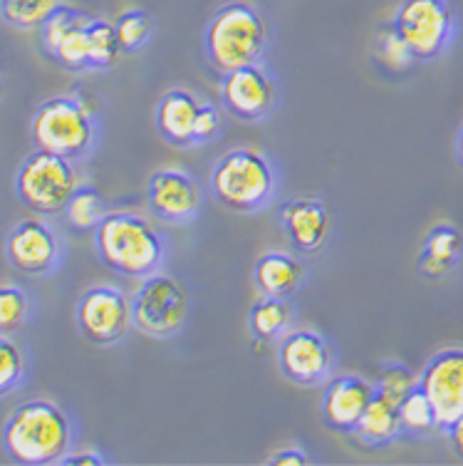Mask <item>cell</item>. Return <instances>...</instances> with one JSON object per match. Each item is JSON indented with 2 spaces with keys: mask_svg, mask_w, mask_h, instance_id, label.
<instances>
[{
  "mask_svg": "<svg viewBox=\"0 0 463 466\" xmlns=\"http://www.w3.org/2000/svg\"><path fill=\"white\" fill-rule=\"evenodd\" d=\"M92 233L99 260L125 279L144 280L166 266L169 243L144 216L109 211Z\"/></svg>",
  "mask_w": 463,
  "mask_h": 466,
  "instance_id": "6da1fadb",
  "label": "cell"
},
{
  "mask_svg": "<svg viewBox=\"0 0 463 466\" xmlns=\"http://www.w3.org/2000/svg\"><path fill=\"white\" fill-rule=\"evenodd\" d=\"M75 430L60 404L50 400L20 402L3 427V447L18 464H63L72 451Z\"/></svg>",
  "mask_w": 463,
  "mask_h": 466,
  "instance_id": "7a4b0ae2",
  "label": "cell"
},
{
  "mask_svg": "<svg viewBox=\"0 0 463 466\" xmlns=\"http://www.w3.org/2000/svg\"><path fill=\"white\" fill-rule=\"evenodd\" d=\"M270 47V30L260 10L243 0H233L216 10L204 30L206 63L218 75L243 65L263 63Z\"/></svg>",
  "mask_w": 463,
  "mask_h": 466,
  "instance_id": "3957f363",
  "label": "cell"
},
{
  "mask_svg": "<svg viewBox=\"0 0 463 466\" xmlns=\"http://www.w3.org/2000/svg\"><path fill=\"white\" fill-rule=\"evenodd\" d=\"M211 197L231 214H260L277 197V167L258 149H231L211 169Z\"/></svg>",
  "mask_w": 463,
  "mask_h": 466,
  "instance_id": "277c9868",
  "label": "cell"
},
{
  "mask_svg": "<svg viewBox=\"0 0 463 466\" xmlns=\"http://www.w3.org/2000/svg\"><path fill=\"white\" fill-rule=\"evenodd\" d=\"M97 137V115L82 107L75 95L45 99L30 119L33 147L70 162H80L95 152Z\"/></svg>",
  "mask_w": 463,
  "mask_h": 466,
  "instance_id": "5b68a950",
  "label": "cell"
},
{
  "mask_svg": "<svg viewBox=\"0 0 463 466\" xmlns=\"http://www.w3.org/2000/svg\"><path fill=\"white\" fill-rule=\"evenodd\" d=\"M392 27L417 63H434L448 53L458 35V15L448 0H401Z\"/></svg>",
  "mask_w": 463,
  "mask_h": 466,
  "instance_id": "8992f818",
  "label": "cell"
},
{
  "mask_svg": "<svg viewBox=\"0 0 463 466\" xmlns=\"http://www.w3.org/2000/svg\"><path fill=\"white\" fill-rule=\"evenodd\" d=\"M72 164L75 162L43 149L27 154L15 174V194L20 204L37 216L65 211L72 194L80 187V177Z\"/></svg>",
  "mask_w": 463,
  "mask_h": 466,
  "instance_id": "52a82bcc",
  "label": "cell"
},
{
  "mask_svg": "<svg viewBox=\"0 0 463 466\" xmlns=\"http://www.w3.org/2000/svg\"><path fill=\"white\" fill-rule=\"evenodd\" d=\"M191 300L184 286L169 273H154L142 280L132 298L134 330L154 340H174L186 330Z\"/></svg>",
  "mask_w": 463,
  "mask_h": 466,
  "instance_id": "ba28073f",
  "label": "cell"
},
{
  "mask_svg": "<svg viewBox=\"0 0 463 466\" xmlns=\"http://www.w3.org/2000/svg\"><path fill=\"white\" fill-rule=\"evenodd\" d=\"M221 105L233 119L266 122L280 107V85L263 63L243 65L221 75Z\"/></svg>",
  "mask_w": 463,
  "mask_h": 466,
  "instance_id": "9c48e42d",
  "label": "cell"
},
{
  "mask_svg": "<svg viewBox=\"0 0 463 466\" xmlns=\"http://www.w3.org/2000/svg\"><path fill=\"white\" fill-rule=\"evenodd\" d=\"M75 320L85 340L97 348H112L134 328L132 303L119 288L95 286L82 293Z\"/></svg>",
  "mask_w": 463,
  "mask_h": 466,
  "instance_id": "30bf717a",
  "label": "cell"
},
{
  "mask_svg": "<svg viewBox=\"0 0 463 466\" xmlns=\"http://www.w3.org/2000/svg\"><path fill=\"white\" fill-rule=\"evenodd\" d=\"M277 368L297 387L325 385L337 368V352L317 330H290L277 340Z\"/></svg>",
  "mask_w": 463,
  "mask_h": 466,
  "instance_id": "8fae6325",
  "label": "cell"
},
{
  "mask_svg": "<svg viewBox=\"0 0 463 466\" xmlns=\"http://www.w3.org/2000/svg\"><path fill=\"white\" fill-rule=\"evenodd\" d=\"M146 207L161 224L186 226L204 211V188L188 171L159 169L146 181Z\"/></svg>",
  "mask_w": 463,
  "mask_h": 466,
  "instance_id": "7c38bea8",
  "label": "cell"
},
{
  "mask_svg": "<svg viewBox=\"0 0 463 466\" xmlns=\"http://www.w3.org/2000/svg\"><path fill=\"white\" fill-rule=\"evenodd\" d=\"M5 258L23 276H50L63 260V243L50 224L40 218H23L10 228Z\"/></svg>",
  "mask_w": 463,
  "mask_h": 466,
  "instance_id": "4fadbf2b",
  "label": "cell"
},
{
  "mask_svg": "<svg viewBox=\"0 0 463 466\" xmlns=\"http://www.w3.org/2000/svg\"><path fill=\"white\" fill-rule=\"evenodd\" d=\"M417 385L437 410L438 427L463 414V348H444L421 368Z\"/></svg>",
  "mask_w": 463,
  "mask_h": 466,
  "instance_id": "5bb4252c",
  "label": "cell"
},
{
  "mask_svg": "<svg viewBox=\"0 0 463 466\" xmlns=\"http://www.w3.org/2000/svg\"><path fill=\"white\" fill-rule=\"evenodd\" d=\"M92 15L70 5H57L53 15L40 27V37L47 53L53 55L65 70H89L87 53V25Z\"/></svg>",
  "mask_w": 463,
  "mask_h": 466,
  "instance_id": "9a60e30c",
  "label": "cell"
},
{
  "mask_svg": "<svg viewBox=\"0 0 463 466\" xmlns=\"http://www.w3.org/2000/svg\"><path fill=\"white\" fill-rule=\"evenodd\" d=\"M375 382L359 375H332L325 382L320 414L322 421L339 434H355L367 407L375 400Z\"/></svg>",
  "mask_w": 463,
  "mask_h": 466,
  "instance_id": "2e32d148",
  "label": "cell"
},
{
  "mask_svg": "<svg viewBox=\"0 0 463 466\" xmlns=\"http://www.w3.org/2000/svg\"><path fill=\"white\" fill-rule=\"evenodd\" d=\"M280 226L297 253H317L332 231V214L320 198L300 197L280 204Z\"/></svg>",
  "mask_w": 463,
  "mask_h": 466,
  "instance_id": "e0dca14e",
  "label": "cell"
},
{
  "mask_svg": "<svg viewBox=\"0 0 463 466\" xmlns=\"http://www.w3.org/2000/svg\"><path fill=\"white\" fill-rule=\"evenodd\" d=\"M204 99L196 92L174 87L164 92L154 109V127L164 142L176 149L198 147V116Z\"/></svg>",
  "mask_w": 463,
  "mask_h": 466,
  "instance_id": "ac0fdd59",
  "label": "cell"
},
{
  "mask_svg": "<svg viewBox=\"0 0 463 466\" xmlns=\"http://www.w3.org/2000/svg\"><path fill=\"white\" fill-rule=\"evenodd\" d=\"M305 279V268L300 260L283 251L263 253L253 266V286L260 296L290 298L300 290Z\"/></svg>",
  "mask_w": 463,
  "mask_h": 466,
  "instance_id": "d6986e66",
  "label": "cell"
},
{
  "mask_svg": "<svg viewBox=\"0 0 463 466\" xmlns=\"http://www.w3.org/2000/svg\"><path fill=\"white\" fill-rule=\"evenodd\" d=\"M463 256V236L454 224H437L424 238L417 270L428 280L446 279Z\"/></svg>",
  "mask_w": 463,
  "mask_h": 466,
  "instance_id": "ffe728a7",
  "label": "cell"
},
{
  "mask_svg": "<svg viewBox=\"0 0 463 466\" xmlns=\"http://www.w3.org/2000/svg\"><path fill=\"white\" fill-rule=\"evenodd\" d=\"M355 437L369 449H387L389 444L401 440L404 434H401L399 404L375 392V400L367 407Z\"/></svg>",
  "mask_w": 463,
  "mask_h": 466,
  "instance_id": "44dd1931",
  "label": "cell"
},
{
  "mask_svg": "<svg viewBox=\"0 0 463 466\" xmlns=\"http://www.w3.org/2000/svg\"><path fill=\"white\" fill-rule=\"evenodd\" d=\"M293 320V303L287 298L260 296L250 308V335L258 342H276L290 332Z\"/></svg>",
  "mask_w": 463,
  "mask_h": 466,
  "instance_id": "7402d4cb",
  "label": "cell"
},
{
  "mask_svg": "<svg viewBox=\"0 0 463 466\" xmlns=\"http://www.w3.org/2000/svg\"><path fill=\"white\" fill-rule=\"evenodd\" d=\"M399 420H401V434L409 440H427L431 434L441 431L438 427V417L434 404L424 395L419 385L411 387L409 395L399 402Z\"/></svg>",
  "mask_w": 463,
  "mask_h": 466,
  "instance_id": "603a6c76",
  "label": "cell"
},
{
  "mask_svg": "<svg viewBox=\"0 0 463 466\" xmlns=\"http://www.w3.org/2000/svg\"><path fill=\"white\" fill-rule=\"evenodd\" d=\"M87 53H89V70H109L119 63L122 47L116 37L115 23L105 18H92L87 25Z\"/></svg>",
  "mask_w": 463,
  "mask_h": 466,
  "instance_id": "cb8c5ba5",
  "label": "cell"
},
{
  "mask_svg": "<svg viewBox=\"0 0 463 466\" xmlns=\"http://www.w3.org/2000/svg\"><path fill=\"white\" fill-rule=\"evenodd\" d=\"M109 214L107 201L99 194L95 187H77V191L72 194V198L65 207V216H67V224L75 231H95L105 216Z\"/></svg>",
  "mask_w": 463,
  "mask_h": 466,
  "instance_id": "d4e9b609",
  "label": "cell"
},
{
  "mask_svg": "<svg viewBox=\"0 0 463 466\" xmlns=\"http://www.w3.org/2000/svg\"><path fill=\"white\" fill-rule=\"evenodd\" d=\"M116 37H119V47L125 55L139 53L142 47L149 46L154 37L156 23L144 8H129L125 10L119 18L115 20Z\"/></svg>",
  "mask_w": 463,
  "mask_h": 466,
  "instance_id": "484cf974",
  "label": "cell"
},
{
  "mask_svg": "<svg viewBox=\"0 0 463 466\" xmlns=\"http://www.w3.org/2000/svg\"><path fill=\"white\" fill-rule=\"evenodd\" d=\"M60 0H0V15L18 30H40Z\"/></svg>",
  "mask_w": 463,
  "mask_h": 466,
  "instance_id": "4316f807",
  "label": "cell"
},
{
  "mask_svg": "<svg viewBox=\"0 0 463 466\" xmlns=\"http://www.w3.org/2000/svg\"><path fill=\"white\" fill-rule=\"evenodd\" d=\"M33 305L25 290L18 286H0V335H13L23 330L30 320Z\"/></svg>",
  "mask_w": 463,
  "mask_h": 466,
  "instance_id": "83f0119b",
  "label": "cell"
},
{
  "mask_svg": "<svg viewBox=\"0 0 463 466\" xmlns=\"http://www.w3.org/2000/svg\"><path fill=\"white\" fill-rule=\"evenodd\" d=\"M417 380L419 377L414 375L407 365H401V362H384V365H379V372H377L375 390L377 395L399 404L404 397L409 395L411 387H417Z\"/></svg>",
  "mask_w": 463,
  "mask_h": 466,
  "instance_id": "f1b7e54d",
  "label": "cell"
},
{
  "mask_svg": "<svg viewBox=\"0 0 463 466\" xmlns=\"http://www.w3.org/2000/svg\"><path fill=\"white\" fill-rule=\"evenodd\" d=\"M25 377V355L10 335H0V397L15 392Z\"/></svg>",
  "mask_w": 463,
  "mask_h": 466,
  "instance_id": "f546056e",
  "label": "cell"
},
{
  "mask_svg": "<svg viewBox=\"0 0 463 466\" xmlns=\"http://www.w3.org/2000/svg\"><path fill=\"white\" fill-rule=\"evenodd\" d=\"M377 57L382 60V65L387 70L392 72H407L411 65L417 63L414 55L409 53L407 43L401 40L399 33L392 27V23L387 27H382L379 35H377Z\"/></svg>",
  "mask_w": 463,
  "mask_h": 466,
  "instance_id": "4dcf8cb0",
  "label": "cell"
},
{
  "mask_svg": "<svg viewBox=\"0 0 463 466\" xmlns=\"http://www.w3.org/2000/svg\"><path fill=\"white\" fill-rule=\"evenodd\" d=\"M267 461L276 466H305L310 464V457L300 447H286L280 449L277 454H273Z\"/></svg>",
  "mask_w": 463,
  "mask_h": 466,
  "instance_id": "1f68e13d",
  "label": "cell"
},
{
  "mask_svg": "<svg viewBox=\"0 0 463 466\" xmlns=\"http://www.w3.org/2000/svg\"><path fill=\"white\" fill-rule=\"evenodd\" d=\"M444 434L448 437V444L454 449V454L463 459V414H458L454 421H448L444 427Z\"/></svg>",
  "mask_w": 463,
  "mask_h": 466,
  "instance_id": "d6a6232c",
  "label": "cell"
},
{
  "mask_svg": "<svg viewBox=\"0 0 463 466\" xmlns=\"http://www.w3.org/2000/svg\"><path fill=\"white\" fill-rule=\"evenodd\" d=\"M63 464H72V466H102L107 464V459L99 457L97 451H85V454H75L70 451L67 457L63 459Z\"/></svg>",
  "mask_w": 463,
  "mask_h": 466,
  "instance_id": "836d02e7",
  "label": "cell"
},
{
  "mask_svg": "<svg viewBox=\"0 0 463 466\" xmlns=\"http://www.w3.org/2000/svg\"><path fill=\"white\" fill-rule=\"evenodd\" d=\"M454 152H456V162H458V167L463 169V122H461V127H458V132H456Z\"/></svg>",
  "mask_w": 463,
  "mask_h": 466,
  "instance_id": "e575fe53",
  "label": "cell"
},
{
  "mask_svg": "<svg viewBox=\"0 0 463 466\" xmlns=\"http://www.w3.org/2000/svg\"><path fill=\"white\" fill-rule=\"evenodd\" d=\"M3 70H5V63H3V55H0V77H3Z\"/></svg>",
  "mask_w": 463,
  "mask_h": 466,
  "instance_id": "d590c367",
  "label": "cell"
}]
</instances>
